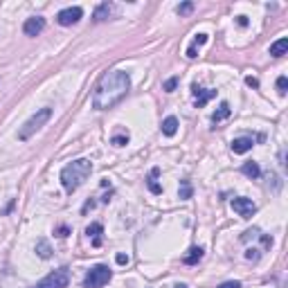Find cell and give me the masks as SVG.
Instances as JSON below:
<instances>
[{
    "label": "cell",
    "instance_id": "20",
    "mask_svg": "<svg viewBox=\"0 0 288 288\" xmlns=\"http://www.w3.org/2000/svg\"><path fill=\"white\" fill-rule=\"evenodd\" d=\"M36 254H39L41 259H50L52 257V250H50V243L45 239H41L39 243H36Z\"/></svg>",
    "mask_w": 288,
    "mask_h": 288
},
{
    "label": "cell",
    "instance_id": "30",
    "mask_svg": "<svg viewBox=\"0 0 288 288\" xmlns=\"http://www.w3.org/2000/svg\"><path fill=\"white\" fill-rule=\"evenodd\" d=\"M236 23H239L241 27H245V25H248V18H245V16H239V18H236Z\"/></svg>",
    "mask_w": 288,
    "mask_h": 288
},
{
    "label": "cell",
    "instance_id": "15",
    "mask_svg": "<svg viewBox=\"0 0 288 288\" xmlns=\"http://www.w3.org/2000/svg\"><path fill=\"white\" fill-rule=\"evenodd\" d=\"M160 128H162V133H165L167 137H173V135L178 133V119L173 117V115H171V117H167L165 122H162Z\"/></svg>",
    "mask_w": 288,
    "mask_h": 288
},
{
    "label": "cell",
    "instance_id": "24",
    "mask_svg": "<svg viewBox=\"0 0 288 288\" xmlns=\"http://www.w3.org/2000/svg\"><path fill=\"white\" fill-rule=\"evenodd\" d=\"M194 11V2H182V5H178V14L185 16V14H191Z\"/></svg>",
    "mask_w": 288,
    "mask_h": 288
},
{
    "label": "cell",
    "instance_id": "11",
    "mask_svg": "<svg viewBox=\"0 0 288 288\" xmlns=\"http://www.w3.org/2000/svg\"><path fill=\"white\" fill-rule=\"evenodd\" d=\"M252 147H254V140H252V137H248V135L236 137V140L232 142V151H234V153H248Z\"/></svg>",
    "mask_w": 288,
    "mask_h": 288
},
{
    "label": "cell",
    "instance_id": "3",
    "mask_svg": "<svg viewBox=\"0 0 288 288\" xmlns=\"http://www.w3.org/2000/svg\"><path fill=\"white\" fill-rule=\"evenodd\" d=\"M52 117V108H39V111L34 113V115H32L30 119H27V122L23 124V128H20L18 131V140H30L32 135H34L36 131H41V128L45 126V122H48V119Z\"/></svg>",
    "mask_w": 288,
    "mask_h": 288
},
{
    "label": "cell",
    "instance_id": "19",
    "mask_svg": "<svg viewBox=\"0 0 288 288\" xmlns=\"http://www.w3.org/2000/svg\"><path fill=\"white\" fill-rule=\"evenodd\" d=\"M241 171H243V173H245L248 178H252V180H254V178L261 176V169H259V165H257V162H252V160L245 162V165L241 167Z\"/></svg>",
    "mask_w": 288,
    "mask_h": 288
},
{
    "label": "cell",
    "instance_id": "25",
    "mask_svg": "<svg viewBox=\"0 0 288 288\" xmlns=\"http://www.w3.org/2000/svg\"><path fill=\"white\" fill-rule=\"evenodd\" d=\"M111 142L115 144V147H124V144H128V133L126 135H115Z\"/></svg>",
    "mask_w": 288,
    "mask_h": 288
},
{
    "label": "cell",
    "instance_id": "26",
    "mask_svg": "<svg viewBox=\"0 0 288 288\" xmlns=\"http://www.w3.org/2000/svg\"><path fill=\"white\" fill-rule=\"evenodd\" d=\"M70 234V228L68 225H61V228H57V236H61V239H65V236Z\"/></svg>",
    "mask_w": 288,
    "mask_h": 288
},
{
    "label": "cell",
    "instance_id": "31",
    "mask_svg": "<svg viewBox=\"0 0 288 288\" xmlns=\"http://www.w3.org/2000/svg\"><path fill=\"white\" fill-rule=\"evenodd\" d=\"M176 288H187V286H185V284H178V286H176Z\"/></svg>",
    "mask_w": 288,
    "mask_h": 288
},
{
    "label": "cell",
    "instance_id": "17",
    "mask_svg": "<svg viewBox=\"0 0 288 288\" xmlns=\"http://www.w3.org/2000/svg\"><path fill=\"white\" fill-rule=\"evenodd\" d=\"M113 14V5H108V2H102V5L95 9V16L93 18L97 20V23H102V20H108V16Z\"/></svg>",
    "mask_w": 288,
    "mask_h": 288
},
{
    "label": "cell",
    "instance_id": "8",
    "mask_svg": "<svg viewBox=\"0 0 288 288\" xmlns=\"http://www.w3.org/2000/svg\"><path fill=\"white\" fill-rule=\"evenodd\" d=\"M191 93H194V97H196V108H203L207 102H210V99L216 97V90H212V88H200L198 83H194V86H191Z\"/></svg>",
    "mask_w": 288,
    "mask_h": 288
},
{
    "label": "cell",
    "instance_id": "6",
    "mask_svg": "<svg viewBox=\"0 0 288 288\" xmlns=\"http://www.w3.org/2000/svg\"><path fill=\"white\" fill-rule=\"evenodd\" d=\"M83 16V9L81 7H68V9H61L59 14H57V23L63 25V27H70V25L79 23Z\"/></svg>",
    "mask_w": 288,
    "mask_h": 288
},
{
    "label": "cell",
    "instance_id": "4",
    "mask_svg": "<svg viewBox=\"0 0 288 288\" xmlns=\"http://www.w3.org/2000/svg\"><path fill=\"white\" fill-rule=\"evenodd\" d=\"M113 273L108 266L99 264V266H93V268L86 273V279H83V288H102L111 282Z\"/></svg>",
    "mask_w": 288,
    "mask_h": 288
},
{
    "label": "cell",
    "instance_id": "14",
    "mask_svg": "<svg viewBox=\"0 0 288 288\" xmlns=\"http://www.w3.org/2000/svg\"><path fill=\"white\" fill-rule=\"evenodd\" d=\"M207 43V34H196V39L191 41V45L189 48H187V57H189V59H196V57H198V48L200 45H205Z\"/></svg>",
    "mask_w": 288,
    "mask_h": 288
},
{
    "label": "cell",
    "instance_id": "21",
    "mask_svg": "<svg viewBox=\"0 0 288 288\" xmlns=\"http://www.w3.org/2000/svg\"><path fill=\"white\" fill-rule=\"evenodd\" d=\"M178 83H180V79H178V77H171V79H167V81L162 83V88H165L167 93H173V90L178 88Z\"/></svg>",
    "mask_w": 288,
    "mask_h": 288
},
{
    "label": "cell",
    "instance_id": "29",
    "mask_svg": "<svg viewBox=\"0 0 288 288\" xmlns=\"http://www.w3.org/2000/svg\"><path fill=\"white\" fill-rule=\"evenodd\" d=\"M115 259H117V264H128V257H126V254H117V257H115Z\"/></svg>",
    "mask_w": 288,
    "mask_h": 288
},
{
    "label": "cell",
    "instance_id": "12",
    "mask_svg": "<svg viewBox=\"0 0 288 288\" xmlns=\"http://www.w3.org/2000/svg\"><path fill=\"white\" fill-rule=\"evenodd\" d=\"M203 254H205V250L200 248V245H194V248L189 250V252L182 257V264H187V266H196L203 259Z\"/></svg>",
    "mask_w": 288,
    "mask_h": 288
},
{
    "label": "cell",
    "instance_id": "10",
    "mask_svg": "<svg viewBox=\"0 0 288 288\" xmlns=\"http://www.w3.org/2000/svg\"><path fill=\"white\" fill-rule=\"evenodd\" d=\"M86 234H88V239L93 241V245H95V248H99V245H102L104 225H102V223H90L88 228H86Z\"/></svg>",
    "mask_w": 288,
    "mask_h": 288
},
{
    "label": "cell",
    "instance_id": "18",
    "mask_svg": "<svg viewBox=\"0 0 288 288\" xmlns=\"http://www.w3.org/2000/svg\"><path fill=\"white\" fill-rule=\"evenodd\" d=\"M158 176H160V169H158V167H153L151 173H149V180H147V185H149V189H151V194H162V187L156 182Z\"/></svg>",
    "mask_w": 288,
    "mask_h": 288
},
{
    "label": "cell",
    "instance_id": "2",
    "mask_svg": "<svg viewBox=\"0 0 288 288\" xmlns=\"http://www.w3.org/2000/svg\"><path fill=\"white\" fill-rule=\"evenodd\" d=\"M93 173V162L86 160V158H79V160H72L70 165H65L61 169V185L68 194L77 191L83 182L88 180V176Z\"/></svg>",
    "mask_w": 288,
    "mask_h": 288
},
{
    "label": "cell",
    "instance_id": "22",
    "mask_svg": "<svg viewBox=\"0 0 288 288\" xmlns=\"http://www.w3.org/2000/svg\"><path fill=\"white\" fill-rule=\"evenodd\" d=\"M191 194H194V191H191V185H189V180H182L180 182V198H191Z\"/></svg>",
    "mask_w": 288,
    "mask_h": 288
},
{
    "label": "cell",
    "instance_id": "7",
    "mask_svg": "<svg viewBox=\"0 0 288 288\" xmlns=\"http://www.w3.org/2000/svg\"><path fill=\"white\" fill-rule=\"evenodd\" d=\"M232 210H234L241 219H250V216H254V212H257V205H254L250 198H234L232 200Z\"/></svg>",
    "mask_w": 288,
    "mask_h": 288
},
{
    "label": "cell",
    "instance_id": "28",
    "mask_svg": "<svg viewBox=\"0 0 288 288\" xmlns=\"http://www.w3.org/2000/svg\"><path fill=\"white\" fill-rule=\"evenodd\" d=\"M245 83H248L250 88H259V81L254 77H245Z\"/></svg>",
    "mask_w": 288,
    "mask_h": 288
},
{
    "label": "cell",
    "instance_id": "5",
    "mask_svg": "<svg viewBox=\"0 0 288 288\" xmlns=\"http://www.w3.org/2000/svg\"><path fill=\"white\" fill-rule=\"evenodd\" d=\"M68 284H70L68 268H59V270H52L41 282H36V286H32V288H68Z\"/></svg>",
    "mask_w": 288,
    "mask_h": 288
},
{
    "label": "cell",
    "instance_id": "13",
    "mask_svg": "<svg viewBox=\"0 0 288 288\" xmlns=\"http://www.w3.org/2000/svg\"><path fill=\"white\" fill-rule=\"evenodd\" d=\"M230 115H232V108H230V104L228 102H221L219 108L214 111V115H212V122L219 124V122H223V119H228Z\"/></svg>",
    "mask_w": 288,
    "mask_h": 288
},
{
    "label": "cell",
    "instance_id": "9",
    "mask_svg": "<svg viewBox=\"0 0 288 288\" xmlns=\"http://www.w3.org/2000/svg\"><path fill=\"white\" fill-rule=\"evenodd\" d=\"M43 30H45V18H41V16H32L23 25V32L27 36H39Z\"/></svg>",
    "mask_w": 288,
    "mask_h": 288
},
{
    "label": "cell",
    "instance_id": "23",
    "mask_svg": "<svg viewBox=\"0 0 288 288\" xmlns=\"http://www.w3.org/2000/svg\"><path fill=\"white\" fill-rule=\"evenodd\" d=\"M286 88H288V79H286V77H284V74H282V77L277 79V93H279V95H282V97H284V95H286Z\"/></svg>",
    "mask_w": 288,
    "mask_h": 288
},
{
    "label": "cell",
    "instance_id": "1",
    "mask_svg": "<svg viewBox=\"0 0 288 288\" xmlns=\"http://www.w3.org/2000/svg\"><path fill=\"white\" fill-rule=\"evenodd\" d=\"M131 90V77L124 70H108L99 77L93 93V106L97 111H108L119 104Z\"/></svg>",
    "mask_w": 288,
    "mask_h": 288
},
{
    "label": "cell",
    "instance_id": "27",
    "mask_svg": "<svg viewBox=\"0 0 288 288\" xmlns=\"http://www.w3.org/2000/svg\"><path fill=\"white\" fill-rule=\"evenodd\" d=\"M219 288H241V282H223Z\"/></svg>",
    "mask_w": 288,
    "mask_h": 288
},
{
    "label": "cell",
    "instance_id": "16",
    "mask_svg": "<svg viewBox=\"0 0 288 288\" xmlns=\"http://www.w3.org/2000/svg\"><path fill=\"white\" fill-rule=\"evenodd\" d=\"M286 50H288V39H279V41H275V43L270 45V54H273L275 59L284 57V54H286Z\"/></svg>",
    "mask_w": 288,
    "mask_h": 288
}]
</instances>
